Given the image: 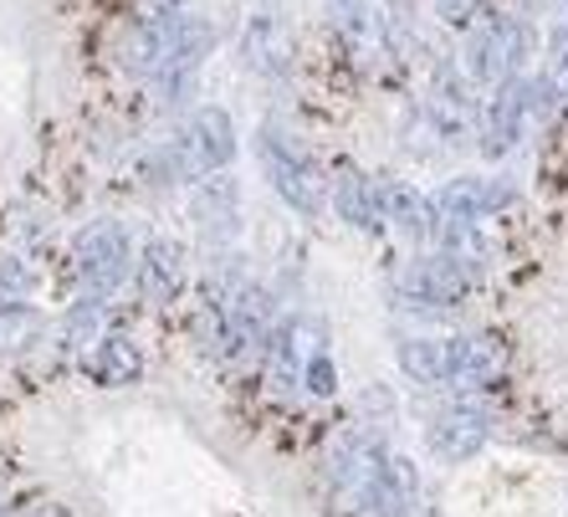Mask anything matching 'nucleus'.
I'll return each instance as SVG.
<instances>
[{
	"mask_svg": "<svg viewBox=\"0 0 568 517\" xmlns=\"http://www.w3.org/2000/svg\"><path fill=\"white\" fill-rule=\"evenodd\" d=\"M256 154H262V170H266V180H272V190L287 200L292 211L297 215L323 211V174H317L313 154H307L292 133L262 123V133H256Z\"/></svg>",
	"mask_w": 568,
	"mask_h": 517,
	"instance_id": "nucleus-1",
	"label": "nucleus"
},
{
	"mask_svg": "<svg viewBox=\"0 0 568 517\" xmlns=\"http://www.w3.org/2000/svg\"><path fill=\"white\" fill-rule=\"evenodd\" d=\"M170 154L180 180H205V174L231 170V160H236V123H231V113L215 103L195 108L185 133L170 144Z\"/></svg>",
	"mask_w": 568,
	"mask_h": 517,
	"instance_id": "nucleus-2",
	"label": "nucleus"
},
{
	"mask_svg": "<svg viewBox=\"0 0 568 517\" xmlns=\"http://www.w3.org/2000/svg\"><path fill=\"white\" fill-rule=\"evenodd\" d=\"M528 62V27L513 16H491L466 37V82L471 88H497L517 78Z\"/></svg>",
	"mask_w": 568,
	"mask_h": 517,
	"instance_id": "nucleus-3",
	"label": "nucleus"
},
{
	"mask_svg": "<svg viewBox=\"0 0 568 517\" xmlns=\"http://www.w3.org/2000/svg\"><path fill=\"white\" fill-rule=\"evenodd\" d=\"M72 256H78V277H82V287H88V297H93V303L113 297L133 266V246H129L123 221H93V226H82L78 241H72Z\"/></svg>",
	"mask_w": 568,
	"mask_h": 517,
	"instance_id": "nucleus-4",
	"label": "nucleus"
},
{
	"mask_svg": "<svg viewBox=\"0 0 568 517\" xmlns=\"http://www.w3.org/2000/svg\"><path fill=\"white\" fill-rule=\"evenodd\" d=\"M425 123L436 129V139H446L450 149H466L476 139V88L466 82V72H450L440 67L436 82H430V103H425Z\"/></svg>",
	"mask_w": 568,
	"mask_h": 517,
	"instance_id": "nucleus-5",
	"label": "nucleus"
},
{
	"mask_svg": "<svg viewBox=\"0 0 568 517\" xmlns=\"http://www.w3.org/2000/svg\"><path fill=\"white\" fill-rule=\"evenodd\" d=\"M471 282L476 277L462 262H450L446 252H430V256H415L399 272V297H405V307H425L430 313V307H456Z\"/></svg>",
	"mask_w": 568,
	"mask_h": 517,
	"instance_id": "nucleus-6",
	"label": "nucleus"
},
{
	"mask_svg": "<svg viewBox=\"0 0 568 517\" xmlns=\"http://www.w3.org/2000/svg\"><path fill=\"white\" fill-rule=\"evenodd\" d=\"M532 98H538V88H532L523 72L491 88V103H487V113H481V149H487L491 160H503L507 149H517V139L528 133Z\"/></svg>",
	"mask_w": 568,
	"mask_h": 517,
	"instance_id": "nucleus-7",
	"label": "nucleus"
},
{
	"mask_svg": "<svg viewBox=\"0 0 568 517\" xmlns=\"http://www.w3.org/2000/svg\"><path fill=\"white\" fill-rule=\"evenodd\" d=\"M384 456L389 452L369 436H354L338 446V456H333V491H338L344 513H369L379 477H384Z\"/></svg>",
	"mask_w": 568,
	"mask_h": 517,
	"instance_id": "nucleus-8",
	"label": "nucleus"
},
{
	"mask_svg": "<svg viewBox=\"0 0 568 517\" xmlns=\"http://www.w3.org/2000/svg\"><path fill=\"white\" fill-rule=\"evenodd\" d=\"M487 436H491L487 415H476L471 405H456V410L436 415V420L425 425V446H430V456L446 466L476 462V456L487 452Z\"/></svg>",
	"mask_w": 568,
	"mask_h": 517,
	"instance_id": "nucleus-9",
	"label": "nucleus"
},
{
	"mask_svg": "<svg viewBox=\"0 0 568 517\" xmlns=\"http://www.w3.org/2000/svg\"><path fill=\"white\" fill-rule=\"evenodd\" d=\"M190 215H195L200 236L231 241L241 231V180L236 174H205L190 185Z\"/></svg>",
	"mask_w": 568,
	"mask_h": 517,
	"instance_id": "nucleus-10",
	"label": "nucleus"
},
{
	"mask_svg": "<svg viewBox=\"0 0 568 517\" xmlns=\"http://www.w3.org/2000/svg\"><path fill=\"white\" fill-rule=\"evenodd\" d=\"M374 195H379V221L395 226V236L415 241V246H430V241H436L440 215H436V205H430V195H420V190L405 185V180H384V185H374Z\"/></svg>",
	"mask_w": 568,
	"mask_h": 517,
	"instance_id": "nucleus-11",
	"label": "nucleus"
},
{
	"mask_svg": "<svg viewBox=\"0 0 568 517\" xmlns=\"http://www.w3.org/2000/svg\"><path fill=\"white\" fill-rule=\"evenodd\" d=\"M513 200V190L503 180H487V174H456L440 185V195L430 200L440 221H487Z\"/></svg>",
	"mask_w": 568,
	"mask_h": 517,
	"instance_id": "nucleus-12",
	"label": "nucleus"
},
{
	"mask_svg": "<svg viewBox=\"0 0 568 517\" xmlns=\"http://www.w3.org/2000/svg\"><path fill=\"white\" fill-rule=\"evenodd\" d=\"M266 354V385L277 395H292L303 385V364H307V323L303 318H282L272 323V333L262 338Z\"/></svg>",
	"mask_w": 568,
	"mask_h": 517,
	"instance_id": "nucleus-13",
	"label": "nucleus"
},
{
	"mask_svg": "<svg viewBox=\"0 0 568 517\" xmlns=\"http://www.w3.org/2000/svg\"><path fill=\"white\" fill-rule=\"evenodd\" d=\"M507 374V348L491 333H462L450 338V379L462 389H491Z\"/></svg>",
	"mask_w": 568,
	"mask_h": 517,
	"instance_id": "nucleus-14",
	"label": "nucleus"
},
{
	"mask_svg": "<svg viewBox=\"0 0 568 517\" xmlns=\"http://www.w3.org/2000/svg\"><path fill=\"white\" fill-rule=\"evenodd\" d=\"M185 287V246L174 236H149L139 252V292L144 303H174Z\"/></svg>",
	"mask_w": 568,
	"mask_h": 517,
	"instance_id": "nucleus-15",
	"label": "nucleus"
},
{
	"mask_svg": "<svg viewBox=\"0 0 568 517\" xmlns=\"http://www.w3.org/2000/svg\"><path fill=\"white\" fill-rule=\"evenodd\" d=\"M241 57L252 72L262 78H282L287 72V57H292V41H287V27H282V16L272 6L246 16V31H241Z\"/></svg>",
	"mask_w": 568,
	"mask_h": 517,
	"instance_id": "nucleus-16",
	"label": "nucleus"
},
{
	"mask_svg": "<svg viewBox=\"0 0 568 517\" xmlns=\"http://www.w3.org/2000/svg\"><path fill=\"white\" fill-rule=\"evenodd\" d=\"M93 374H98V385H108V389H129V385H139L144 379V348L133 344L129 333H103L93 344Z\"/></svg>",
	"mask_w": 568,
	"mask_h": 517,
	"instance_id": "nucleus-17",
	"label": "nucleus"
},
{
	"mask_svg": "<svg viewBox=\"0 0 568 517\" xmlns=\"http://www.w3.org/2000/svg\"><path fill=\"white\" fill-rule=\"evenodd\" d=\"M399 369L415 385H450V338H430V333H410L395 348Z\"/></svg>",
	"mask_w": 568,
	"mask_h": 517,
	"instance_id": "nucleus-18",
	"label": "nucleus"
},
{
	"mask_svg": "<svg viewBox=\"0 0 568 517\" xmlns=\"http://www.w3.org/2000/svg\"><path fill=\"white\" fill-rule=\"evenodd\" d=\"M333 211H338V221L354 231H379V195H374V185L364 180L358 170H344L338 180H333Z\"/></svg>",
	"mask_w": 568,
	"mask_h": 517,
	"instance_id": "nucleus-19",
	"label": "nucleus"
},
{
	"mask_svg": "<svg viewBox=\"0 0 568 517\" xmlns=\"http://www.w3.org/2000/svg\"><path fill=\"white\" fill-rule=\"evenodd\" d=\"M538 93L548 103H568V27H558L548 37V62H542V82Z\"/></svg>",
	"mask_w": 568,
	"mask_h": 517,
	"instance_id": "nucleus-20",
	"label": "nucleus"
},
{
	"mask_svg": "<svg viewBox=\"0 0 568 517\" xmlns=\"http://www.w3.org/2000/svg\"><path fill=\"white\" fill-rule=\"evenodd\" d=\"M103 333H108V328H103V318H98V303L88 297V303H82L78 313L67 318V328H62L67 344H62V348H72V354H93V344L103 338Z\"/></svg>",
	"mask_w": 568,
	"mask_h": 517,
	"instance_id": "nucleus-21",
	"label": "nucleus"
},
{
	"mask_svg": "<svg viewBox=\"0 0 568 517\" xmlns=\"http://www.w3.org/2000/svg\"><path fill=\"white\" fill-rule=\"evenodd\" d=\"M37 333H41V318L31 313L27 303L0 307V348H27Z\"/></svg>",
	"mask_w": 568,
	"mask_h": 517,
	"instance_id": "nucleus-22",
	"label": "nucleus"
},
{
	"mask_svg": "<svg viewBox=\"0 0 568 517\" xmlns=\"http://www.w3.org/2000/svg\"><path fill=\"white\" fill-rule=\"evenodd\" d=\"M303 389H313V395H333L338 389V374H333V358L323 354V348H313L303 364Z\"/></svg>",
	"mask_w": 568,
	"mask_h": 517,
	"instance_id": "nucleus-23",
	"label": "nucleus"
},
{
	"mask_svg": "<svg viewBox=\"0 0 568 517\" xmlns=\"http://www.w3.org/2000/svg\"><path fill=\"white\" fill-rule=\"evenodd\" d=\"M0 287L11 292V297H21V292H31V266H21L16 256H6L0 262Z\"/></svg>",
	"mask_w": 568,
	"mask_h": 517,
	"instance_id": "nucleus-24",
	"label": "nucleus"
},
{
	"mask_svg": "<svg viewBox=\"0 0 568 517\" xmlns=\"http://www.w3.org/2000/svg\"><path fill=\"white\" fill-rule=\"evenodd\" d=\"M440 6V16H446V21H456V27H462V21H471L476 16V6H481V0H436Z\"/></svg>",
	"mask_w": 568,
	"mask_h": 517,
	"instance_id": "nucleus-25",
	"label": "nucleus"
},
{
	"mask_svg": "<svg viewBox=\"0 0 568 517\" xmlns=\"http://www.w3.org/2000/svg\"><path fill=\"white\" fill-rule=\"evenodd\" d=\"M21 517H62L57 507H41V513H21Z\"/></svg>",
	"mask_w": 568,
	"mask_h": 517,
	"instance_id": "nucleus-26",
	"label": "nucleus"
},
{
	"mask_svg": "<svg viewBox=\"0 0 568 517\" xmlns=\"http://www.w3.org/2000/svg\"><path fill=\"white\" fill-rule=\"evenodd\" d=\"M159 6H170V11H185L190 0H159Z\"/></svg>",
	"mask_w": 568,
	"mask_h": 517,
	"instance_id": "nucleus-27",
	"label": "nucleus"
},
{
	"mask_svg": "<svg viewBox=\"0 0 568 517\" xmlns=\"http://www.w3.org/2000/svg\"><path fill=\"white\" fill-rule=\"evenodd\" d=\"M558 16H564V21H558V27H568V0H558Z\"/></svg>",
	"mask_w": 568,
	"mask_h": 517,
	"instance_id": "nucleus-28",
	"label": "nucleus"
}]
</instances>
